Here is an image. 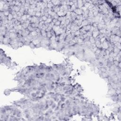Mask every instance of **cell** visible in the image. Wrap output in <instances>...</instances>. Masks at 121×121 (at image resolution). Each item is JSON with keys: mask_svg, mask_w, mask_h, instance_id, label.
Instances as JSON below:
<instances>
[{"mask_svg": "<svg viewBox=\"0 0 121 121\" xmlns=\"http://www.w3.org/2000/svg\"><path fill=\"white\" fill-rule=\"evenodd\" d=\"M0 63L1 64H3L4 65L10 68L12 67V61L10 57L8 56L5 53L4 51L1 49L0 50Z\"/></svg>", "mask_w": 121, "mask_h": 121, "instance_id": "6da1fadb", "label": "cell"}]
</instances>
